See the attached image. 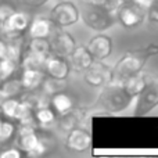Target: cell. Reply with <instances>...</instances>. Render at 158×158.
I'll return each instance as SVG.
<instances>
[{"mask_svg": "<svg viewBox=\"0 0 158 158\" xmlns=\"http://www.w3.org/2000/svg\"><path fill=\"white\" fill-rule=\"evenodd\" d=\"M21 156H22V151L17 147H11L4 151H0V158H19Z\"/></svg>", "mask_w": 158, "mask_h": 158, "instance_id": "obj_31", "label": "cell"}, {"mask_svg": "<svg viewBox=\"0 0 158 158\" xmlns=\"http://www.w3.org/2000/svg\"><path fill=\"white\" fill-rule=\"evenodd\" d=\"M132 100L133 98L123 90L122 85L118 82H111L103 86V90L98 96V104L110 114H117L126 110Z\"/></svg>", "mask_w": 158, "mask_h": 158, "instance_id": "obj_1", "label": "cell"}, {"mask_svg": "<svg viewBox=\"0 0 158 158\" xmlns=\"http://www.w3.org/2000/svg\"><path fill=\"white\" fill-rule=\"evenodd\" d=\"M2 82H3V81H2V77H0V83H2Z\"/></svg>", "mask_w": 158, "mask_h": 158, "instance_id": "obj_38", "label": "cell"}, {"mask_svg": "<svg viewBox=\"0 0 158 158\" xmlns=\"http://www.w3.org/2000/svg\"><path fill=\"white\" fill-rule=\"evenodd\" d=\"M6 52H7V42L0 39V60L6 57Z\"/></svg>", "mask_w": 158, "mask_h": 158, "instance_id": "obj_33", "label": "cell"}, {"mask_svg": "<svg viewBox=\"0 0 158 158\" xmlns=\"http://www.w3.org/2000/svg\"><path fill=\"white\" fill-rule=\"evenodd\" d=\"M87 4L103 7L107 10H115V7L118 6V0H87Z\"/></svg>", "mask_w": 158, "mask_h": 158, "instance_id": "obj_28", "label": "cell"}, {"mask_svg": "<svg viewBox=\"0 0 158 158\" xmlns=\"http://www.w3.org/2000/svg\"><path fill=\"white\" fill-rule=\"evenodd\" d=\"M147 18L158 24V0H151L147 4Z\"/></svg>", "mask_w": 158, "mask_h": 158, "instance_id": "obj_29", "label": "cell"}, {"mask_svg": "<svg viewBox=\"0 0 158 158\" xmlns=\"http://www.w3.org/2000/svg\"><path fill=\"white\" fill-rule=\"evenodd\" d=\"M92 143V137L87 131L82 128H74L68 131V136H67V147L72 151L82 153V151L87 150Z\"/></svg>", "mask_w": 158, "mask_h": 158, "instance_id": "obj_13", "label": "cell"}, {"mask_svg": "<svg viewBox=\"0 0 158 158\" xmlns=\"http://www.w3.org/2000/svg\"><path fill=\"white\" fill-rule=\"evenodd\" d=\"M29 38H50L54 28H57L50 18H44V17H38L32 22H29Z\"/></svg>", "mask_w": 158, "mask_h": 158, "instance_id": "obj_15", "label": "cell"}, {"mask_svg": "<svg viewBox=\"0 0 158 158\" xmlns=\"http://www.w3.org/2000/svg\"><path fill=\"white\" fill-rule=\"evenodd\" d=\"M82 19L87 28L97 32H103L114 25L115 13L114 10H107L103 7L87 4L82 11Z\"/></svg>", "mask_w": 158, "mask_h": 158, "instance_id": "obj_3", "label": "cell"}, {"mask_svg": "<svg viewBox=\"0 0 158 158\" xmlns=\"http://www.w3.org/2000/svg\"><path fill=\"white\" fill-rule=\"evenodd\" d=\"M44 60L46 57H40V56H36L33 53H29L27 52V54L24 57H21V67L22 69L24 68H40L43 69V64H44Z\"/></svg>", "mask_w": 158, "mask_h": 158, "instance_id": "obj_24", "label": "cell"}, {"mask_svg": "<svg viewBox=\"0 0 158 158\" xmlns=\"http://www.w3.org/2000/svg\"><path fill=\"white\" fill-rule=\"evenodd\" d=\"M148 2H151V0H144V4H148Z\"/></svg>", "mask_w": 158, "mask_h": 158, "instance_id": "obj_36", "label": "cell"}, {"mask_svg": "<svg viewBox=\"0 0 158 158\" xmlns=\"http://www.w3.org/2000/svg\"><path fill=\"white\" fill-rule=\"evenodd\" d=\"M86 47H87V50L90 52V54L93 56L94 60L103 61V60H106L110 54H111L112 42H111V39H110L108 36L100 33V35L93 36V38L87 42Z\"/></svg>", "mask_w": 158, "mask_h": 158, "instance_id": "obj_12", "label": "cell"}, {"mask_svg": "<svg viewBox=\"0 0 158 158\" xmlns=\"http://www.w3.org/2000/svg\"><path fill=\"white\" fill-rule=\"evenodd\" d=\"M50 104H52L53 110H54L57 114H64V112L69 111V110L74 107V98L69 94L63 92L54 93V94L50 96Z\"/></svg>", "mask_w": 158, "mask_h": 158, "instance_id": "obj_19", "label": "cell"}, {"mask_svg": "<svg viewBox=\"0 0 158 158\" xmlns=\"http://www.w3.org/2000/svg\"><path fill=\"white\" fill-rule=\"evenodd\" d=\"M14 11H15V8H14L11 4H8V3L0 4V25L4 24V22L10 18V15L14 13Z\"/></svg>", "mask_w": 158, "mask_h": 158, "instance_id": "obj_30", "label": "cell"}, {"mask_svg": "<svg viewBox=\"0 0 158 158\" xmlns=\"http://www.w3.org/2000/svg\"><path fill=\"white\" fill-rule=\"evenodd\" d=\"M19 4L22 6H27V7H31V8H38V7H42L44 3H47L49 0H17Z\"/></svg>", "mask_w": 158, "mask_h": 158, "instance_id": "obj_32", "label": "cell"}, {"mask_svg": "<svg viewBox=\"0 0 158 158\" xmlns=\"http://www.w3.org/2000/svg\"><path fill=\"white\" fill-rule=\"evenodd\" d=\"M18 64L13 60H8V58H2L0 60V77L2 81H6L11 77V75L15 72Z\"/></svg>", "mask_w": 158, "mask_h": 158, "instance_id": "obj_27", "label": "cell"}, {"mask_svg": "<svg viewBox=\"0 0 158 158\" xmlns=\"http://www.w3.org/2000/svg\"><path fill=\"white\" fill-rule=\"evenodd\" d=\"M2 90L4 92V94L8 97H17L19 93L24 90V86L21 83V79H6L3 81V85L2 86Z\"/></svg>", "mask_w": 158, "mask_h": 158, "instance_id": "obj_22", "label": "cell"}, {"mask_svg": "<svg viewBox=\"0 0 158 158\" xmlns=\"http://www.w3.org/2000/svg\"><path fill=\"white\" fill-rule=\"evenodd\" d=\"M28 52L40 57H47L50 54V42L49 38H31L28 43Z\"/></svg>", "mask_w": 158, "mask_h": 158, "instance_id": "obj_20", "label": "cell"}, {"mask_svg": "<svg viewBox=\"0 0 158 158\" xmlns=\"http://www.w3.org/2000/svg\"><path fill=\"white\" fill-rule=\"evenodd\" d=\"M114 13H115V19L123 28H128V29H133V28L139 27L143 22L142 6H139V4L118 3Z\"/></svg>", "mask_w": 158, "mask_h": 158, "instance_id": "obj_6", "label": "cell"}, {"mask_svg": "<svg viewBox=\"0 0 158 158\" xmlns=\"http://www.w3.org/2000/svg\"><path fill=\"white\" fill-rule=\"evenodd\" d=\"M121 85H122L123 90H125L132 98H136L137 96L143 92L146 85H147V78H146L144 75H142V72H140V74L132 75V77L123 79V81L121 82Z\"/></svg>", "mask_w": 158, "mask_h": 158, "instance_id": "obj_17", "label": "cell"}, {"mask_svg": "<svg viewBox=\"0 0 158 158\" xmlns=\"http://www.w3.org/2000/svg\"><path fill=\"white\" fill-rule=\"evenodd\" d=\"M68 58H69L68 63H69L71 69H74L75 72H82V74H83L90 67V64L94 61V58L90 54V52L87 50L86 46H77Z\"/></svg>", "mask_w": 158, "mask_h": 158, "instance_id": "obj_14", "label": "cell"}, {"mask_svg": "<svg viewBox=\"0 0 158 158\" xmlns=\"http://www.w3.org/2000/svg\"><path fill=\"white\" fill-rule=\"evenodd\" d=\"M147 56H143L140 53H126L118 60L112 69V82H121L123 79L132 77V75L140 74L146 64Z\"/></svg>", "mask_w": 158, "mask_h": 158, "instance_id": "obj_2", "label": "cell"}, {"mask_svg": "<svg viewBox=\"0 0 158 158\" xmlns=\"http://www.w3.org/2000/svg\"><path fill=\"white\" fill-rule=\"evenodd\" d=\"M33 117H35L36 122L40 123V125H43V126L52 125V123L56 121L54 110H52L49 106L38 107V108L33 111Z\"/></svg>", "mask_w": 158, "mask_h": 158, "instance_id": "obj_21", "label": "cell"}, {"mask_svg": "<svg viewBox=\"0 0 158 158\" xmlns=\"http://www.w3.org/2000/svg\"><path fill=\"white\" fill-rule=\"evenodd\" d=\"M83 117H85V112L82 111L81 108H75V107H72L69 111H67V112H64V114L60 115L58 126H60V129L68 132V131H71V129L77 128L79 123L82 122Z\"/></svg>", "mask_w": 158, "mask_h": 158, "instance_id": "obj_18", "label": "cell"}, {"mask_svg": "<svg viewBox=\"0 0 158 158\" xmlns=\"http://www.w3.org/2000/svg\"><path fill=\"white\" fill-rule=\"evenodd\" d=\"M18 39H10L7 42V52H6V57H4V58H8V60L15 61L17 64H19L22 57V49Z\"/></svg>", "mask_w": 158, "mask_h": 158, "instance_id": "obj_23", "label": "cell"}, {"mask_svg": "<svg viewBox=\"0 0 158 158\" xmlns=\"http://www.w3.org/2000/svg\"><path fill=\"white\" fill-rule=\"evenodd\" d=\"M118 3H129V4L143 6V4H144V0H118Z\"/></svg>", "mask_w": 158, "mask_h": 158, "instance_id": "obj_34", "label": "cell"}, {"mask_svg": "<svg viewBox=\"0 0 158 158\" xmlns=\"http://www.w3.org/2000/svg\"><path fill=\"white\" fill-rule=\"evenodd\" d=\"M2 27V35L10 39H18L29 27V15L24 11H14L10 18L0 25Z\"/></svg>", "mask_w": 158, "mask_h": 158, "instance_id": "obj_9", "label": "cell"}, {"mask_svg": "<svg viewBox=\"0 0 158 158\" xmlns=\"http://www.w3.org/2000/svg\"><path fill=\"white\" fill-rule=\"evenodd\" d=\"M19 150L29 157H40L47 151L46 143L38 135L36 128L27 125H19L18 131Z\"/></svg>", "mask_w": 158, "mask_h": 158, "instance_id": "obj_4", "label": "cell"}, {"mask_svg": "<svg viewBox=\"0 0 158 158\" xmlns=\"http://www.w3.org/2000/svg\"><path fill=\"white\" fill-rule=\"evenodd\" d=\"M0 35H2V27H0Z\"/></svg>", "mask_w": 158, "mask_h": 158, "instance_id": "obj_37", "label": "cell"}, {"mask_svg": "<svg viewBox=\"0 0 158 158\" xmlns=\"http://www.w3.org/2000/svg\"><path fill=\"white\" fill-rule=\"evenodd\" d=\"M46 79V74L40 68H24L21 75V83L25 90H36Z\"/></svg>", "mask_w": 158, "mask_h": 158, "instance_id": "obj_16", "label": "cell"}, {"mask_svg": "<svg viewBox=\"0 0 158 158\" xmlns=\"http://www.w3.org/2000/svg\"><path fill=\"white\" fill-rule=\"evenodd\" d=\"M85 82L93 87H100L112 82V69L103 64L100 60L93 61L90 67L83 72Z\"/></svg>", "mask_w": 158, "mask_h": 158, "instance_id": "obj_8", "label": "cell"}, {"mask_svg": "<svg viewBox=\"0 0 158 158\" xmlns=\"http://www.w3.org/2000/svg\"><path fill=\"white\" fill-rule=\"evenodd\" d=\"M14 133H15V125L13 122L2 119V122H0V144L10 142Z\"/></svg>", "mask_w": 158, "mask_h": 158, "instance_id": "obj_26", "label": "cell"}, {"mask_svg": "<svg viewBox=\"0 0 158 158\" xmlns=\"http://www.w3.org/2000/svg\"><path fill=\"white\" fill-rule=\"evenodd\" d=\"M78 7L69 0H63V2L57 3L50 11V19L57 28L64 27H71V25L77 24L79 19Z\"/></svg>", "mask_w": 158, "mask_h": 158, "instance_id": "obj_5", "label": "cell"}, {"mask_svg": "<svg viewBox=\"0 0 158 158\" xmlns=\"http://www.w3.org/2000/svg\"><path fill=\"white\" fill-rule=\"evenodd\" d=\"M158 106V77H154L151 81H147V85L143 92L137 96V104L135 114L146 115Z\"/></svg>", "mask_w": 158, "mask_h": 158, "instance_id": "obj_7", "label": "cell"}, {"mask_svg": "<svg viewBox=\"0 0 158 158\" xmlns=\"http://www.w3.org/2000/svg\"><path fill=\"white\" fill-rule=\"evenodd\" d=\"M50 52L56 56H60V57L68 58L71 56V53L75 50L77 43H75V39L69 35L68 32H64V31H54V32L50 35Z\"/></svg>", "mask_w": 158, "mask_h": 158, "instance_id": "obj_10", "label": "cell"}, {"mask_svg": "<svg viewBox=\"0 0 158 158\" xmlns=\"http://www.w3.org/2000/svg\"><path fill=\"white\" fill-rule=\"evenodd\" d=\"M6 98H7V96L4 94V92H3V90H2V87H0V106H2V103L6 100Z\"/></svg>", "mask_w": 158, "mask_h": 158, "instance_id": "obj_35", "label": "cell"}, {"mask_svg": "<svg viewBox=\"0 0 158 158\" xmlns=\"http://www.w3.org/2000/svg\"><path fill=\"white\" fill-rule=\"evenodd\" d=\"M42 86H43V90L47 94L52 96L54 93L63 92L64 87H65V79H56V78L50 77L49 79H44Z\"/></svg>", "mask_w": 158, "mask_h": 158, "instance_id": "obj_25", "label": "cell"}, {"mask_svg": "<svg viewBox=\"0 0 158 158\" xmlns=\"http://www.w3.org/2000/svg\"><path fill=\"white\" fill-rule=\"evenodd\" d=\"M43 69L46 71V74L49 77L56 78V79H67L69 72H71V67H69L68 61L64 57L52 54V53L44 60Z\"/></svg>", "mask_w": 158, "mask_h": 158, "instance_id": "obj_11", "label": "cell"}, {"mask_svg": "<svg viewBox=\"0 0 158 158\" xmlns=\"http://www.w3.org/2000/svg\"><path fill=\"white\" fill-rule=\"evenodd\" d=\"M0 122H2V118H0Z\"/></svg>", "mask_w": 158, "mask_h": 158, "instance_id": "obj_39", "label": "cell"}]
</instances>
